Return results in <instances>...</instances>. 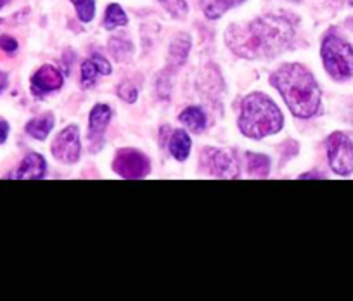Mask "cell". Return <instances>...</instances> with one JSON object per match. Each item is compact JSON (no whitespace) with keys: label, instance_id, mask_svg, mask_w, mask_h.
Listing matches in <instances>:
<instances>
[{"label":"cell","instance_id":"1","mask_svg":"<svg viewBox=\"0 0 353 301\" xmlns=\"http://www.w3.org/2000/svg\"><path fill=\"white\" fill-rule=\"evenodd\" d=\"M293 37V30L283 19H258L243 32L230 30V49L243 57L272 56L281 52Z\"/></svg>","mask_w":353,"mask_h":301},{"label":"cell","instance_id":"2","mask_svg":"<svg viewBox=\"0 0 353 301\" xmlns=\"http://www.w3.org/2000/svg\"><path fill=\"white\" fill-rule=\"evenodd\" d=\"M270 82L279 90L294 116L310 118L319 111L321 90L310 71L301 64H284L272 74Z\"/></svg>","mask_w":353,"mask_h":301},{"label":"cell","instance_id":"3","mask_svg":"<svg viewBox=\"0 0 353 301\" xmlns=\"http://www.w3.org/2000/svg\"><path fill=\"white\" fill-rule=\"evenodd\" d=\"M239 127L251 138H263L277 134L283 127V114L279 107L263 94H251L243 101Z\"/></svg>","mask_w":353,"mask_h":301},{"label":"cell","instance_id":"4","mask_svg":"<svg viewBox=\"0 0 353 301\" xmlns=\"http://www.w3.org/2000/svg\"><path fill=\"white\" fill-rule=\"evenodd\" d=\"M322 59L332 79L346 80L353 76V49L339 37H325L322 43Z\"/></svg>","mask_w":353,"mask_h":301},{"label":"cell","instance_id":"5","mask_svg":"<svg viewBox=\"0 0 353 301\" xmlns=\"http://www.w3.org/2000/svg\"><path fill=\"white\" fill-rule=\"evenodd\" d=\"M327 158L332 172L350 175L353 172V142L341 132H336L327 141Z\"/></svg>","mask_w":353,"mask_h":301},{"label":"cell","instance_id":"6","mask_svg":"<svg viewBox=\"0 0 353 301\" xmlns=\"http://www.w3.org/2000/svg\"><path fill=\"white\" fill-rule=\"evenodd\" d=\"M114 172L125 178H142L149 174V160L139 151L123 149L113 163Z\"/></svg>","mask_w":353,"mask_h":301},{"label":"cell","instance_id":"7","mask_svg":"<svg viewBox=\"0 0 353 301\" xmlns=\"http://www.w3.org/2000/svg\"><path fill=\"white\" fill-rule=\"evenodd\" d=\"M52 154L63 163H77L78 158H80V134H78V128L74 125L66 127L59 135L56 137L52 144Z\"/></svg>","mask_w":353,"mask_h":301},{"label":"cell","instance_id":"8","mask_svg":"<svg viewBox=\"0 0 353 301\" xmlns=\"http://www.w3.org/2000/svg\"><path fill=\"white\" fill-rule=\"evenodd\" d=\"M203 163H206L210 174L213 177L232 178L237 177V161L232 154L216 149H206L203 153Z\"/></svg>","mask_w":353,"mask_h":301},{"label":"cell","instance_id":"9","mask_svg":"<svg viewBox=\"0 0 353 301\" xmlns=\"http://www.w3.org/2000/svg\"><path fill=\"white\" fill-rule=\"evenodd\" d=\"M63 87V74L54 66H42L32 79V90L35 96H46Z\"/></svg>","mask_w":353,"mask_h":301},{"label":"cell","instance_id":"10","mask_svg":"<svg viewBox=\"0 0 353 301\" xmlns=\"http://www.w3.org/2000/svg\"><path fill=\"white\" fill-rule=\"evenodd\" d=\"M111 120V110L106 104H97L92 111H90V138L94 142L101 141L106 132L108 125Z\"/></svg>","mask_w":353,"mask_h":301},{"label":"cell","instance_id":"11","mask_svg":"<svg viewBox=\"0 0 353 301\" xmlns=\"http://www.w3.org/2000/svg\"><path fill=\"white\" fill-rule=\"evenodd\" d=\"M46 175V161L40 154H28L18 168L16 178H42Z\"/></svg>","mask_w":353,"mask_h":301},{"label":"cell","instance_id":"12","mask_svg":"<svg viewBox=\"0 0 353 301\" xmlns=\"http://www.w3.org/2000/svg\"><path fill=\"white\" fill-rule=\"evenodd\" d=\"M170 153L179 161H184L189 156V153H191V137L188 135V132L176 130L172 135V138H170Z\"/></svg>","mask_w":353,"mask_h":301},{"label":"cell","instance_id":"13","mask_svg":"<svg viewBox=\"0 0 353 301\" xmlns=\"http://www.w3.org/2000/svg\"><path fill=\"white\" fill-rule=\"evenodd\" d=\"M52 127H54L52 114H43V116L35 118V120L30 121V123L26 125V132H28L33 138L43 141V138H47V135L50 134Z\"/></svg>","mask_w":353,"mask_h":301},{"label":"cell","instance_id":"14","mask_svg":"<svg viewBox=\"0 0 353 301\" xmlns=\"http://www.w3.org/2000/svg\"><path fill=\"white\" fill-rule=\"evenodd\" d=\"M246 163L248 172L251 177H267L270 170V160L265 154H246Z\"/></svg>","mask_w":353,"mask_h":301},{"label":"cell","instance_id":"15","mask_svg":"<svg viewBox=\"0 0 353 301\" xmlns=\"http://www.w3.org/2000/svg\"><path fill=\"white\" fill-rule=\"evenodd\" d=\"M181 121L192 132H201L206 127V116L199 107H188L182 111Z\"/></svg>","mask_w":353,"mask_h":301},{"label":"cell","instance_id":"16","mask_svg":"<svg viewBox=\"0 0 353 301\" xmlns=\"http://www.w3.org/2000/svg\"><path fill=\"white\" fill-rule=\"evenodd\" d=\"M127 25V14L123 12V9L118 4L108 6L106 16H104V26L110 30L117 28V26Z\"/></svg>","mask_w":353,"mask_h":301},{"label":"cell","instance_id":"17","mask_svg":"<svg viewBox=\"0 0 353 301\" xmlns=\"http://www.w3.org/2000/svg\"><path fill=\"white\" fill-rule=\"evenodd\" d=\"M241 2H243V0H213L212 4L206 6L205 12L210 19H215L219 18V16H222L227 9L234 8V6L241 4Z\"/></svg>","mask_w":353,"mask_h":301},{"label":"cell","instance_id":"18","mask_svg":"<svg viewBox=\"0 0 353 301\" xmlns=\"http://www.w3.org/2000/svg\"><path fill=\"white\" fill-rule=\"evenodd\" d=\"M77 8L78 18L83 23L92 21L94 14H96V2L94 0H71Z\"/></svg>","mask_w":353,"mask_h":301},{"label":"cell","instance_id":"19","mask_svg":"<svg viewBox=\"0 0 353 301\" xmlns=\"http://www.w3.org/2000/svg\"><path fill=\"white\" fill-rule=\"evenodd\" d=\"M97 68L96 64L92 63V59L90 61H85L83 64H81V85L83 87H90L96 83V79H97Z\"/></svg>","mask_w":353,"mask_h":301},{"label":"cell","instance_id":"20","mask_svg":"<svg viewBox=\"0 0 353 301\" xmlns=\"http://www.w3.org/2000/svg\"><path fill=\"white\" fill-rule=\"evenodd\" d=\"M161 2L173 16H184L185 11H188V6H185L184 0H161Z\"/></svg>","mask_w":353,"mask_h":301},{"label":"cell","instance_id":"21","mask_svg":"<svg viewBox=\"0 0 353 301\" xmlns=\"http://www.w3.org/2000/svg\"><path fill=\"white\" fill-rule=\"evenodd\" d=\"M118 96H120L125 103H135V99H137V89H135L132 83L127 82L123 83V85H120V89H118Z\"/></svg>","mask_w":353,"mask_h":301},{"label":"cell","instance_id":"22","mask_svg":"<svg viewBox=\"0 0 353 301\" xmlns=\"http://www.w3.org/2000/svg\"><path fill=\"white\" fill-rule=\"evenodd\" d=\"M92 63L96 64L97 71H99L101 74H110V73H111V66H110V63H108V61L104 59L103 56H99V54H94Z\"/></svg>","mask_w":353,"mask_h":301},{"label":"cell","instance_id":"23","mask_svg":"<svg viewBox=\"0 0 353 301\" xmlns=\"http://www.w3.org/2000/svg\"><path fill=\"white\" fill-rule=\"evenodd\" d=\"M0 49L6 50V52H14L18 49V42L14 39H11L9 35L0 37Z\"/></svg>","mask_w":353,"mask_h":301},{"label":"cell","instance_id":"24","mask_svg":"<svg viewBox=\"0 0 353 301\" xmlns=\"http://www.w3.org/2000/svg\"><path fill=\"white\" fill-rule=\"evenodd\" d=\"M8 134H9V125L6 123V121H0V144L8 138Z\"/></svg>","mask_w":353,"mask_h":301},{"label":"cell","instance_id":"25","mask_svg":"<svg viewBox=\"0 0 353 301\" xmlns=\"http://www.w3.org/2000/svg\"><path fill=\"white\" fill-rule=\"evenodd\" d=\"M9 2H11V0H0V9L4 8V6H8Z\"/></svg>","mask_w":353,"mask_h":301}]
</instances>
